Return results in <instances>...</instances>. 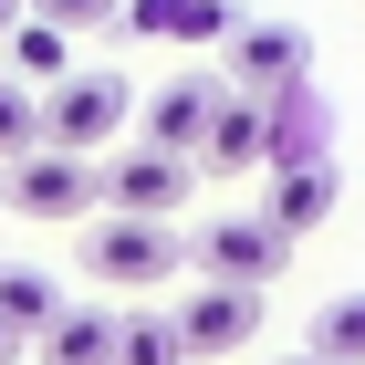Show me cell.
<instances>
[{
    "instance_id": "obj_1",
    "label": "cell",
    "mask_w": 365,
    "mask_h": 365,
    "mask_svg": "<svg viewBox=\"0 0 365 365\" xmlns=\"http://www.w3.org/2000/svg\"><path fill=\"white\" fill-rule=\"evenodd\" d=\"M84 282H105V292H157V282H178L188 272V230L178 220H84Z\"/></svg>"
},
{
    "instance_id": "obj_2",
    "label": "cell",
    "mask_w": 365,
    "mask_h": 365,
    "mask_svg": "<svg viewBox=\"0 0 365 365\" xmlns=\"http://www.w3.org/2000/svg\"><path fill=\"white\" fill-rule=\"evenodd\" d=\"M0 209L11 220H42V230H84V220H105V178L73 146H31V157L0 168Z\"/></svg>"
},
{
    "instance_id": "obj_3",
    "label": "cell",
    "mask_w": 365,
    "mask_h": 365,
    "mask_svg": "<svg viewBox=\"0 0 365 365\" xmlns=\"http://www.w3.org/2000/svg\"><path fill=\"white\" fill-rule=\"evenodd\" d=\"M125 115H136V84H125V73H105V63H73V73L42 94V146L94 157V146L125 136Z\"/></svg>"
},
{
    "instance_id": "obj_4",
    "label": "cell",
    "mask_w": 365,
    "mask_h": 365,
    "mask_svg": "<svg viewBox=\"0 0 365 365\" xmlns=\"http://www.w3.org/2000/svg\"><path fill=\"white\" fill-rule=\"evenodd\" d=\"M282 261H292V230H272L261 209H220L209 230H188V272L198 282H251V292H272Z\"/></svg>"
},
{
    "instance_id": "obj_5",
    "label": "cell",
    "mask_w": 365,
    "mask_h": 365,
    "mask_svg": "<svg viewBox=\"0 0 365 365\" xmlns=\"http://www.w3.org/2000/svg\"><path fill=\"white\" fill-rule=\"evenodd\" d=\"M220 84L272 105V94H303L313 84V31L303 21H240V42L220 53Z\"/></svg>"
},
{
    "instance_id": "obj_6",
    "label": "cell",
    "mask_w": 365,
    "mask_h": 365,
    "mask_svg": "<svg viewBox=\"0 0 365 365\" xmlns=\"http://www.w3.org/2000/svg\"><path fill=\"white\" fill-rule=\"evenodd\" d=\"M94 178H105V209H115V220H178V209H188V188H198L188 157H168V146H146V136L115 146Z\"/></svg>"
},
{
    "instance_id": "obj_7",
    "label": "cell",
    "mask_w": 365,
    "mask_h": 365,
    "mask_svg": "<svg viewBox=\"0 0 365 365\" xmlns=\"http://www.w3.org/2000/svg\"><path fill=\"white\" fill-rule=\"evenodd\" d=\"M230 105V84L209 73V63H188V73H168V84L146 94V115H136V136L146 146H168V157H188L198 168V136H209V115Z\"/></svg>"
},
{
    "instance_id": "obj_8",
    "label": "cell",
    "mask_w": 365,
    "mask_h": 365,
    "mask_svg": "<svg viewBox=\"0 0 365 365\" xmlns=\"http://www.w3.org/2000/svg\"><path fill=\"white\" fill-rule=\"evenodd\" d=\"M178 344H188V365L198 355H240V344L261 334V292L251 282H198V292H178Z\"/></svg>"
},
{
    "instance_id": "obj_9",
    "label": "cell",
    "mask_w": 365,
    "mask_h": 365,
    "mask_svg": "<svg viewBox=\"0 0 365 365\" xmlns=\"http://www.w3.org/2000/svg\"><path fill=\"white\" fill-rule=\"evenodd\" d=\"M0 324H11L21 344H42L63 324V282L42 272V261H0Z\"/></svg>"
},
{
    "instance_id": "obj_10",
    "label": "cell",
    "mask_w": 365,
    "mask_h": 365,
    "mask_svg": "<svg viewBox=\"0 0 365 365\" xmlns=\"http://www.w3.org/2000/svg\"><path fill=\"white\" fill-rule=\"evenodd\" d=\"M261 220H272V230H292V240H303V230H324V220H334V168H324V157H313V168H272Z\"/></svg>"
},
{
    "instance_id": "obj_11",
    "label": "cell",
    "mask_w": 365,
    "mask_h": 365,
    "mask_svg": "<svg viewBox=\"0 0 365 365\" xmlns=\"http://www.w3.org/2000/svg\"><path fill=\"white\" fill-rule=\"evenodd\" d=\"M261 136H272V125H261V105H251V94H230V105L209 115V136H198V168H209V178L261 168Z\"/></svg>"
},
{
    "instance_id": "obj_12",
    "label": "cell",
    "mask_w": 365,
    "mask_h": 365,
    "mask_svg": "<svg viewBox=\"0 0 365 365\" xmlns=\"http://www.w3.org/2000/svg\"><path fill=\"white\" fill-rule=\"evenodd\" d=\"M261 125H272V136H261V168H313V157H324V115H313V94H272Z\"/></svg>"
},
{
    "instance_id": "obj_13",
    "label": "cell",
    "mask_w": 365,
    "mask_h": 365,
    "mask_svg": "<svg viewBox=\"0 0 365 365\" xmlns=\"http://www.w3.org/2000/svg\"><path fill=\"white\" fill-rule=\"evenodd\" d=\"M115 324H125V313H84V303H63V324L42 334V365H115Z\"/></svg>"
},
{
    "instance_id": "obj_14",
    "label": "cell",
    "mask_w": 365,
    "mask_h": 365,
    "mask_svg": "<svg viewBox=\"0 0 365 365\" xmlns=\"http://www.w3.org/2000/svg\"><path fill=\"white\" fill-rule=\"evenodd\" d=\"M0 63H11L21 84H63V73H73V31L63 21H21L11 42H0Z\"/></svg>"
},
{
    "instance_id": "obj_15",
    "label": "cell",
    "mask_w": 365,
    "mask_h": 365,
    "mask_svg": "<svg viewBox=\"0 0 365 365\" xmlns=\"http://www.w3.org/2000/svg\"><path fill=\"white\" fill-rule=\"evenodd\" d=\"M303 355H324V365H365V292H334V303L303 324Z\"/></svg>"
},
{
    "instance_id": "obj_16",
    "label": "cell",
    "mask_w": 365,
    "mask_h": 365,
    "mask_svg": "<svg viewBox=\"0 0 365 365\" xmlns=\"http://www.w3.org/2000/svg\"><path fill=\"white\" fill-rule=\"evenodd\" d=\"M115 365H188V344H178L168 313H125L115 324Z\"/></svg>"
},
{
    "instance_id": "obj_17",
    "label": "cell",
    "mask_w": 365,
    "mask_h": 365,
    "mask_svg": "<svg viewBox=\"0 0 365 365\" xmlns=\"http://www.w3.org/2000/svg\"><path fill=\"white\" fill-rule=\"evenodd\" d=\"M31 146H42V94H31L21 73H0V168L31 157Z\"/></svg>"
},
{
    "instance_id": "obj_18",
    "label": "cell",
    "mask_w": 365,
    "mask_h": 365,
    "mask_svg": "<svg viewBox=\"0 0 365 365\" xmlns=\"http://www.w3.org/2000/svg\"><path fill=\"white\" fill-rule=\"evenodd\" d=\"M178 42H188V53H230V42H240V0H188Z\"/></svg>"
},
{
    "instance_id": "obj_19",
    "label": "cell",
    "mask_w": 365,
    "mask_h": 365,
    "mask_svg": "<svg viewBox=\"0 0 365 365\" xmlns=\"http://www.w3.org/2000/svg\"><path fill=\"white\" fill-rule=\"evenodd\" d=\"M31 21H63L73 42H84V31H115V21H125V0H31Z\"/></svg>"
},
{
    "instance_id": "obj_20",
    "label": "cell",
    "mask_w": 365,
    "mask_h": 365,
    "mask_svg": "<svg viewBox=\"0 0 365 365\" xmlns=\"http://www.w3.org/2000/svg\"><path fill=\"white\" fill-rule=\"evenodd\" d=\"M178 21H188V0H125V42H178Z\"/></svg>"
},
{
    "instance_id": "obj_21",
    "label": "cell",
    "mask_w": 365,
    "mask_h": 365,
    "mask_svg": "<svg viewBox=\"0 0 365 365\" xmlns=\"http://www.w3.org/2000/svg\"><path fill=\"white\" fill-rule=\"evenodd\" d=\"M31 21V0H0V42H11V31H21Z\"/></svg>"
},
{
    "instance_id": "obj_22",
    "label": "cell",
    "mask_w": 365,
    "mask_h": 365,
    "mask_svg": "<svg viewBox=\"0 0 365 365\" xmlns=\"http://www.w3.org/2000/svg\"><path fill=\"white\" fill-rule=\"evenodd\" d=\"M0 365H21V334H11V324H0Z\"/></svg>"
},
{
    "instance_id": "obj_23",
    "label": "cell",
    "mask_w": 365,
    "mask_h": 365,
    "mask_svg": "<svg viewBox=\"0 0 365 365\" xmlns=\"http://www.w3.org/2000/svg\"><path fill=\"white\" fill-rule=\"evenodd\" d=\"M272 365H324V355H272Z\"/></svg>"
}]
</instances>
